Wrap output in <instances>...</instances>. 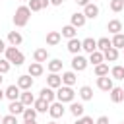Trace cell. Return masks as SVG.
Wrapping results in <instances>:
<instances>
[{"instance_id": "cell-1", "label": "cell", "mask_w": 124, "mask_h": 124, "mask_svg": "<svg viewBox=\"0 0 124 124\" xmlns=\"http://www.w3.org/2000/svg\"><path fill=\"white\" fill-rule=\"evenodd\" d=\"M4 58H6L10 64H14V66H21V64L25 62V56H23V52H21L17 46H6Z\"/></svg>"}, {"instance_id": "cell-2", "label": "cell", "mask_w": 124, "mask_h": 124, "mask_svg": "<svg viewBox=\"0 0 124 124\" xmlns=\"http://www.w3.org/2000/svg\"><path fill=\"white\" fill-rule=\"evenodd\" d=\"M29 17H31V10L27 6H19L16 10V14H14V25L16 27H25Z\"/></svg>"}, {"instance_id": "cell-3", "label": "cell", "mask_w": 124, "mask_h": 124, "mask_svg": "<svg viewBox=\"0 0 124 124\" xmlns=\"http://www.w3.org/2000/svg\"><path fill=\"white\" fill-rule=\"evenodd\" d=\"M76 99V91L72 89V87H68V85H60L58 89H56V101L58 103H72Z\"/></svg>"}, {"instance_id": "cell-4", "label": "cell", "mask_w": 124, "mask_h": 124, "mask_svg": "<svg viewBox=\"0 0 124 124\" xmlns=\"http://www.w3.org/2000/svg\"><path fill=\"white\" fill-rule=\"evenodd\" d=\"M87 58L85 56H81V54H76L74 58H72V70L74 72H83L85 68H87Z\"/></svg>"}, {"instance_id": "cell-5", "label": "cell", "mask_w": 124, "mask_h": 124, "mask_svg": "<svg viewBox=\"0 0 124 124\" xmlns=\"http://www.w3.org/2000/svg\"><path fill=\"white\" fill-rule=\"evenodd\" d=\"M64 112H66V108H64V105L62 103H58V101H54V103H50V107H48V114L56 120V118H62L64 116Z\"/></svg>"}, {"instance_id": "cell-6", "label": "cell", "mask_w": 124, "mask_h": 124, "mask_svg": "<svg viewBox=\"0 0 124 124\" xmlns=\"http://www.w3.org/2000/svg\"><path fill=\"white\" fill-rule=\"evenodd\" d=\"M21 91H31V87H33V78L29 76V74H23V76H19L17 78V83H16Z\"/></svg>"}, {"instance_id": "cell-7", "label": "cell", "mask_w": 124, "mask_h": 124, "mask_svg": "<svg viewBox=\"0 0 124 124\" xmlns=\"http://www.w3.org/2000/svg\"><path fill=\"white\" fill-rule=\"evenodd\" d=\"M81 14L85 16V19H95V17H99V6L93 4V2H89L87 6H83V12Z\"/></svg>"}, {"instance_id": "cell-8", "label": "cell", "mask_w": 124, "mask_h": 124, "mask_svg": "<svg viewBox=\"0 0 124 124\" xmlns=\"http://www.w3.org/2000/svg\"><path fill=\"white\" fill-rule=\"evenodd\" d=\"M97 87L101 89V91H110L112 87H114V83H112V78H108V76H103V78H97Z\"/></svg>"}, {"instance_id": "cell-9", "label": "cell", "mask_w": 124, "mask_h": 124, "mask_svg": "<svg viewBox=\"0 0 124 124\" xmlns=\"http://www.w3.org/2000/svg\"><path fill=\"white\" fill-rule=\"evenodd\" d=\"M19 93H21V89L17 85H8L4 89V97L10 99V101H19Z\"/></svg>"}, {"instance_id": "cell-10", "label": "cell", "mask_w": 124, "mask_h": 124, "mask_svg": "<svg viewBox=\"0 0 124 124\" xmlns=\"http://www.w3.org/2000/svg\"><path fill=\"white\" fill-rule=\"evenodd\" d=\"M85 16L81 14V12H76V14H72V17H70V25L72 27H76V29H79V27H83L85 25Z\"/></svg>"}, {"instance_id": "cell-11", "label": "cell", "mask_w": 124, "mask_h": 124, "mask_svg": "<svg viewBox=\"0 0 124 124\" xmlns=\"http://www.w3.org/2000/svg\"><path fill=\"white\" fill-rule=\"evenodd\" d=\"M81 50H85L87 54L95 52V50H97V41H95L93 37H87V39H83V41H81Z\"/></svg>"}, {"instance_id": "cell-12", "label": "cell", "mask_w": 124, "mask_h": 124, "mask_svg": "<svg viewBox=\"0 0 124 124\" xmlns=\"http://www.w3.org/2000/svg\"><path fill=\"white\" fill-rule=\"evenodd\" d=\"M62 85H68V87H72L76 81H78V76H76V72L74 70H70V72H62Z\"/></svg>"}, {"instance_id": "cell-13", "label": "cell", "mask_w": 124, "mask_h": 124, "mask_svg": "<svg viewBox=\"0 0 124 124\" xmlns=\"http://www.w3.org/2000/svg\"><path fill=\"white\" fill-rule=\"evenodd\" d=\"M48 6H50L48 0H29V4H27V8L31 12H41L43 8H48Z\"/></svg>"}, {"instance_id": "cell-14", "label": "cell", "mask_w": 124, "mask_h": 124, "mask_svg": "<svg viewBox=\"0 0 124 124\" xmlns=\"http://www.w3.org/2000/svg\"><path fill=\"white\" fill-rule=\"evenodd\" d=\"M21 43H23V37H21L19 31H10L8 33V45L10 46H19Z\"/></svg>"}, {"instance_id": "cell-15", "label": "cell", "mask_w": 124, "mask_h": 124, "mask_svg": "<svg viewBox=\"0 0 124 124\" xmlns=\"http://www.w3.org/2000/svg\"><path fill=\"white\" fill-rule=\"evenodd\" d=\"M23 110H25V107L21 105V101H10V105H8V112L10 114L17 116V114H23Z\"/></svg>"}, {"instance_id": "cell-16", "label": "cell", "mask_w": 124, "mask_h": 124, "mask_svg": "<svg viewBox=\"0 0 124 124\" xmlns=\"http://www.w3.org/2000/svg\"><path fill=\"white\" fill-rule=\"evenodd\" d=\"M60 41H62L60 31H48V33H46V45H48V46H56Z\"/></svg>"}, {"instance_id": "cell-17", "label": "cell", "mask_w": 124, "mask_h": 124, "mask_svg": "<svg viewBox=\"0 0 124 124\" xmlns=\"http://www.w3.org/2000/svg\"><path fill=\"white\" fill-rule=\"evenodd\" d=\"M66 48H68V52H72V54L76 56V54H79V50H81V41H79L78 37H74V39L68 41V46H66Z\"/></svg>"}, {"instance_id": "cell-18", "label": "cell", "mask_w": 124, "mask_h": 124, "mask_svg": "<svg viewBox=\"0 0 124 124\" xmlns=\"http://www.w3.org/2000/svg\"><path fill=\"white\" fill-rule=\"evenodd\" d=\"M43 72H45L43 64H39V62H31V64H29V70H27V74H29L31 78H39V76H43Z\"/></svg>"}, {"instance_id": "cell-19", "label": "cell", "mask_w": 124, "mask_h": 124, "mask_svg": "<svg viewBox=\"0 0 124 124\" xmlns=\"http://www.w3.org/2000/svg\"><path fill=\"white\" fill-rule=\"evenodd\" d=\"M60 85H62V78H60L58 74H48V78H46V87L58 89Z\"/></svg>"}, {"instance_id": "cell-20", "label": "cell", "mask_w": 124, "mask_h": 124, "mask_svg": "<svg viewBox=\"0 0 124 124\" xmlns=\"http://www.w3.org/2000/svg\"><path fill=\"white\" fill-rule=\"evenodd\" d=\"M39 97H41V99H45L46 103H54V101H56V91H54V89H50V87H43Z\"/></svg>"}, {"instance_id": "cell-21", "label": "cell", "mask_w": 124, "mask_h": 124, "mask_svg": "<svg viewBox=\"0 0 124 124\" xmlns=\"http://www.w3.org/2000/svg\"><path fill=\"white\" fill-rule=\"evenodd\" d=\"M108 95H110V101L112 103H122L124 101V89L122 87H112L108 91Z\"/></svg>"}, {"instance_id": "cell-22", "label": "cell", "mask_w": 124, "mask_h": 124, "mask_svg": "<svg viewBox=\"0 0 124 124\" xmlns=\"http://www.w3.org/2000/svg\"><path fill=\"white\" fill-rule=\"evenodd\" d=\"M19 101H21L23 107H33V103H35V95H33L31 91H21V93H19Z\"/></svg>"}, {"instance_id": "cell-23", "label": "cell", "mask_w": 124, "mask_h": 124, "mask_svg": "<svg viewBox=\"0 0 124 124\" xmlns=\"http://www.w3.org/2000/svg\"><path fill=\"white\" fill-rule=\"evenodd\" d=\"M107 31L112 33V35L122 33V21H120V19H110V21L107 23Z\"/></svg>"}, {"instance_id": "cell-24", "label": "cell", "mask_w": 124, "mask_h": 124, "mask_svg": "<svg viewBox=\"0 0 124 124\" xmlns=\"http://www.w3.org/2000/svg\"><path fill=\"white\" fill-rule=\"evenodd\" d=\"M33 60L39 62V64L46 62V60H48V50H46V48H35V52H33Z\"/></svg>"}, {"instance_id": "cell-25", "label": "cell", "mask_w": 124, "mask_h": 124, "mask_svg": "<svg viewBox=\"0 0 124 124\" xmlns=\"http://www.w3.org/2000/svg\"><path fill=\"white\" fill-rule=\"evenodd\" d=\"M46 68H48V74H58V72H62V60L52 58L46 62Z\"/></svg>"}, {"instance_id": "cell-26", "label": "cell", "mask_w": 124, "mask_h": 124, "mask_svg": "<svg viewBox=\"0 0 124 124\" xmlns=\"http://www.w3.org/2000/svg\"><path fill=\"white\" fill-rule=\"evenodd\" d=\"M70 112H72L76 118H79V116H83V112H85V107H83L81 103H76V101H72V103H70Z\"/></svg>"}, {"instance_id": "cell-27", "label": "cell", "mask_w": 124, "mask_h": 124, "mask_svg": "<svg viewBox=\"0 0 124 124\" xmlns=\"http://www.w3.org/2000/svg\"><path fill=\"white\" fill-rule=\"evenodd\" d=\"M103 58H105V62H116L118 60V50L114 46H110V48H107L103 52Z\"/></svg>"}, {"instance_id": "cell-28", "label": "cell", "mask_w": 124, "mask_h": 124, "mask_svg": "<svg viewBox=\"0 0 124 124\" xmlns=\"http://www.w3.org/2000/svg\"><path fill=\"white\" fill-rule=\"evenodd\" d=\"M79 99L81 101H91L93 99V89L89 85H81L79 87Z\"/></svg>"}, {"instance_id": "cell-29", "label": "cell", "mask_w": 124, "mask_h": 124, "mask_svg": "<svg viewBox=\"0 0 124 124\" xmlns=\"http://www.w3.org/2000/svg\"><path fill=\"white\" fill-rule=\"evenodd\" d=\"M48 107H50V103H46L45 99H35V103H33V108L37 110V112H46L48 110Z\"/></svg>"}, {"instance_id": "cell-30", "label": "cell", "mask_w": 124, "mask_h": 124, "mask_svg": "<svg viewBox=\"0 0 124 124\" xmlns=\"http://www.w3.org/2000/svg\"><path fill=\"white\" fill-rule=\"evenodd\" d=\"M37 110L33 108V107H25V110H23V122H31V120H37Z\"/></svg>"}, {"instance_id": "cell-31", "label": "cell", "mask_w": 124, "mask_h": 124, "mask_svg": "<svg viewBox=\"0 0 124 124\" xmlns=\"http://www.w3.org/2000/svg\"><path fill=\"white\" fill-rule=\"evenodd\" d=\"M110 78L112 79H124V66H120V64L112 66L110 68Z\"/></svg>"}, {"instance_id": "cell-32", "label": "cell", "mask_w": 124, "mask_h": 124, "mask_svg": "<svg viewBox=\"0 0 124 124\" xmlns=\"http://www.w3.org/2000/svg\"><path fill=\"white\" fill-rule=\"evenodd\" d=\"M110 43H112V46H114L116 50L124 48V33H116V35H112Z\"/></svg>"}, {"instance_id": "cell-33", "label": "cell", "mask_w": 124, "mask_h": 124, "mask_svg": "<svg viewBox=\"0 0 124 124\" xmlns=\"http://www.w3.org/2000/svg\"><path fill=\"white\" fill-rule=\"evenodd\" d=\"M76 33H78V29H76V27H72V25H64V27H62V31H60V35H62V37H66L68 41H70V39H74V37H76Z\"/></svg>"}, {"instance_id": "cell-34", "label": "cell", "mask_w": 124, "mask_h": 124, "mask_svg": "<svg viewBox=\"0 0 124 124\" xmlns=\"http://www.w3.org/2000/svg\"><path fill=\"white\" fill-rule=\"evenodd\" d=\"M112 46V43H110V39L108 37H101V39H97V50H101V52H105L107 48H110Z\"/></svg>"}, {"instance_id": "cell-35", "label": "cell", "mask_w": 124, "mask_h": 124, "mask_svg": "<svg viewBox=\"0 0 124 124\" xmlns=\"http://www.w3.org/2000/svg\"><path fill=\"white\" fill-rule=\"evenodd\" d=\"M87 62H91L93 66H97V64L105 62V58H103V52H101V50H95V52H91V54H89V58H87Z\"/></svg>"}, {"instance_id": "cell-36", "label": "cell", "mask_w": 124, "mask_h": 124, "mask_svg": "<svg viewBox=\"0 0 124 124\" xmlns=\"http://www.w3.org/2000/svg\"><path fill=\"white\" fill-rule=\"evenodd\" d=\"M95 76L97 78H103V76H108V64L107 62H101L95 66Z\"/></svg>"}, {"instance_id": "cell-37", "label": "cell", "mask_w": 124, "mask_h": 124, "mask_svg": "<svg viewBox=\"0 0 124 124\" xmlns=\"http://www.w3.org/2000/svg\"><path fill=\"white\" fill-rule=\"evenodd\" d=\"M110 10L114 12V14H118V12H122L124 10V4H122V0H110Z\"/></svg>"}, {"instance_id": "cell-38", "label": "cell", "mask_w": 124, "mask_h": 124, "mask_svg": "<svg viewBox=\"0 0 124 124\" xmlns=\"http://www.w3.org/2000/svg\"><path fill=\"white\" fill-rule=\"evenodd\" d=\"M10 68H12V64L6 60V58H0V74L4 76V74H8L10 72Z\"/></svg>"}, {"instance_id": "cell-39", "label": "cell", "mask_w": 124, "mask_h": 124, "mask_svg": "<svg viewBox=\"0 0 124 124\" xmlns=\"http://www.w3.org/2000/svg\"><path fill=\"white\" fill-rule=\"evenodd\" d=\"M0 124H17V116L6 114V116H2V122H0Z\"/></svg>"}, {"instance_id": "cell-40", "label": "cell", "mask_w": 124, "mask_h": 124, "mask_svg": "<svg viewBox=\"0 0 124 124\" xmlns=\"http://www.w3.org/2000/svg\"><path fill=\"white\" fill-rule=\"evenodd\" d=\"M74 124H95V122H93V118H91V116H85V114H83V116L76 118V122H74Z\"/></svg>"}, {"instance_id": "cell-41", "label": "cell", "mask_w": 124, "mask_h": 124, "mask_svg": "<svg viewBox=\"0 0 124 124\" xmlns=\"http://www.w3.org/2000/svg\"><path fill=\"white\" fill-rule=\"evenodd\" d=\"M95 124H108V116H99L95 120Z\"/></svg>"}, {"instance_id": "cell-42", "label": "cell", "mask_w": 124, "mask_h": 124, "mask_svg": "<svg viewBox=\"0 0 124 124\" xmlns=\"http://www.w3.org/2000/svg\"><path fill=\"white\" fill-rule=\"evenodd\" d=\"M2 52H6V41L4 39H0V54Z\"/></svg>"}, {"instance_id": "cell-43", "label": "cell", "mask_w": 124, "mask_h": 124, "mask_svg": "<svg viewBox=\"0 0 124 124\" xmlns=\"http://www.w3.org/2000/svg\"><path fill=\"white\" fill-rule=\"evenodd\" d=\"M48 2H50V6H62L64 0H48Z\"/></svg>"}, {"instance_id": "cell-44", "label": "cell", "mask_w": 124, "mask_h": 124, "mask_svg": "<svg viewBox=\"0 0 124 124\" xmlns=\"http://www.w3.org/2000/svg\"><path fill=\"white\" fill-rule=\"evenodd\" d=\"M76 4H78V6H87L89 0H76Z\"/></svg>"}, {"instance_id": "cell-45", "label": "cell", "mask_w": 124, "mask_h": 124, "mask_svg": "<svg viewBox=\"0 0 124 124\" xmlns=\"http://www.w3.org/2000/svg\"><path fill=\"white\" fill-rule=\"evenodd\" d=\"M2 99H4V89L0 87V101H2Z\"/></svg>"}, {"instance_id": "cell-46", "label": "cell", "mask_w": 124, "mask_h": 124, "mask_svg": "<svg viewBox=\"0 0 124 124\" xmlns=\"http://www.w3.org/2000/svg\"><path fill=\"white\" fill-rule=\"evenodd\" d=\"M23 124H37V120H31V122H23Z\"/></svg>"}, {"instance_id": "cell-47", "label": "cell", "mask_w": 124, "mask_h": 124, "mask_svg": "<svg viewBox=\"0 0 124 124\" xmlns=\"http://www.w3.org/2000/svg\"><path fill=\"white\" fill-rule=\"evenodd\" d=\"M46 124H56V122H54V120H50V122H46Z\"/></svg>"}, {"instance_id": "cell-48", "label": "cell", "mask_w": 124, "mask_h": 124, "mask_svg": "<svg viewBox=\"0 0 124 124\" xmlns=\"http://www.w3.org/2000/svg\"><path fill=\"white\" fill-rule=\"evenodd\" d=\"M2 79H4V78H2V74H0V83H2Z\"/></svg>"}, {"instance_id": "cell-49", "label": "cell", "mask_w": 124, "mask_h": 124, "mask_svg": "<svg viewBox=\"0 0 124 124\" xmlns=\"http://www.w3.org/2000/svg\"><path fill=\"white\" fill-rule=\"evenodd\" d=\"M21 2H29V0H21Z\"/></svg>"}, {"instance_id": "cell-50", "label": "cell", "mask_w": 124, "mask_h": 124, "mask_svg": "<svg viewBox=\"0 0 124 124\" xmlns=\"http://www.w3.org/2000/svg\"><path fill=\"white\" fill-rule=\"evenodd\" d=\"M0 122H2V116H0Z\"/></svg>"}, {"instance_id": "cell-51", "label": "cell", "mask_w": 124, "mask_h": 124, "mask_svg": "<svg viewBox=\"0 0 124 124\" xmlns=\"http://www.w3.org/2000/svg\"><path fill=\"white\" fill-rule=\"evenodd\" d=\"M122 4H124V0H122Z\"/></svg>"}, {"instance_id": "cell-52", "label": "cell", "mask_w": 124, "mask_h": 124, "mask_svg": "<svg viewBox=\"0 0 124 124\" xmlns=\"http://www.w3.org/2000/svg\"><path fill=\"white\" fill-rule=\"evenodd\" d=\"M122 124H124V122H122Z\"/></svg>"}, {"instance_id": "cell-53", "label": "cell", "mask_w": 124, "mask_h": 124, "mask_svg": "<svg viewBox=\"0 0 124 124\" xmlns=\"http://www.w3.org/2000/svg\"><path fill=\"white\" fill-rule=\"evenodd\" d=\"M122 50H124V48H122Z\"/></svg>"}]
</instances>
